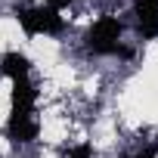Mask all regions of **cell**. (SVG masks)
I'll return each instance as SVG.
<instances>
[{
  "label": "cell",
  "mask_w": 158,
  "mask_h": 158,
  "mask_svg": "<svg viewBox=\"0 0 158 158\" xmlns=\"http://www.w3.org/2000/svg\"><path fill=\"white\" fill-rule=\"evenodd\" d=\"M40 133V124L34 118V112H13L10 109V118H6V136L19 146H28L34 143Z\"/></svg>",
  "instance_id": "3"
},
{
  "label": "cell",
  "mask_w": 158,
  "mask_h": 158,
  "mask_svg": "<svg viewBox=\"0 0 158 158\" xmlns=\"http://www.w3.org/2000/svg\"><path fill=\"white\" fill-rule=\"evenodd\" d=\"M84 47L93 56H118V59H130L133 56V50L124 44V22L118 16H99L87 28Z\"/></svg>",
  "instance_id": "1"
},
{
  "label": "cell",
  "mask_w": 158,
  "mask_h": 158,
  "mask_svg": "<svg viewBox=\"0 0 158 158\" xmlns=\"http://www.w3.org/2000/svg\"><path fill=\"white\" fill-rule=\"evenodd\" d=\"M71 3H74V0H44V6H50V10H56V13L65 10V6H71Z\"/></svg>",
  "instance_id": "9"
},
{
  "label": "cell",
  "mask_w": 158,
  "mask_h": 158,
  "mask_svg": "<svg viewBox=\"0 0 158 158\" xmlns=\"http://www.w3.org/2000/svg\"><path fill=\"white\" fill-rule=\"evenodd\" d=\"M133 22L143 40L158 37V0H133Z\"/></svg>",
  "instance_id": "4"
},
{
  "label": "cell",
  "mask_w": 158,
  "mask_h": 158,
  "mask_svg": "<svg viewBox=\"0 0 158 158\" xmlns=\"http://www.w3.org/2000/svg\"><path fill=\"white\" fill-rule=\"evenodd\" d=\"M16 22L22 25V31H25L28 37H37V34L59 37V34H65V28H68L65 16H59V13L50 10V6H19V10H16Z\"/></svg>",
  "instance_id": "2"
},
{
  "label": "cell",
  "mask_w": 158,
  "mask_h": 158,
  "mask_svg": "<svg viewBox=\"0 0 158 158\" xmlns=\"http://www.w3.org/2000/svg\"><path fill=\"white\" fill-rule=\"evenodd\" d=\"M62 158H93V146L90 143H77V146H68L62 152Z\"/></svg>",
  "instance_id": "7"
},
{
  "label": "cell",
  "mask_w": 158,
  "mask_h": 158,
  "mask_svg": "<svg viewBox=\"0 0 158 158\" xmlns=\"http://www.w3.org/2000/svg\"><path fill=\"white\" fill-rule=\"evenodd\" d=\"M34 106H37V87L31 84V77H19V81H13L10 109L13 112H34Z\"/></svg>",
  "instance_id": "5"
},
{
  "label": "cell",
  "mask_w": 158,
  "mask_h": 158,
  "mask_svg": "<svg viewBox=\"0 0 158 158\" xmlns=\"http://www.w3.org/2000/svg\"><path fill=\"white\" fill-rule=\"evenodd\" d=\"M127 158H158V143H149V146L136 149V152H133V155H127Z\"/></svg>",
  "instance_id": "8"
},
{
  "label": "cell",
  "mask_w": 158,
  "mask_h": 158,
  "mask_svg": "<svg viewBox=\"0 0 158 158\" xmlns=\"http://www.w3.org/2000/svg\"><path fill=\"white\" fill-rule=\"evenodd\" d=\"M0 74L10 77V81H19V77H28L31 74V59L25 53H3L0 56Z\"/></svg>",
  "instance_id": "6"
}]
</instances>
